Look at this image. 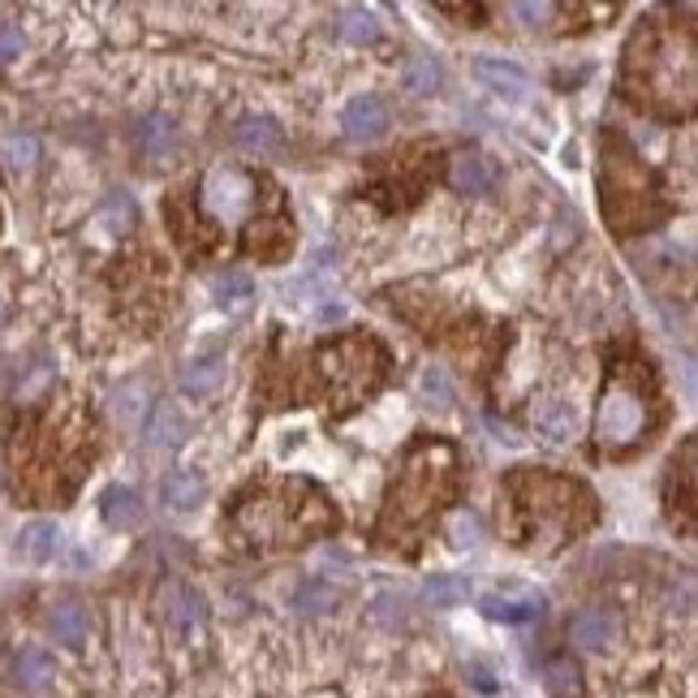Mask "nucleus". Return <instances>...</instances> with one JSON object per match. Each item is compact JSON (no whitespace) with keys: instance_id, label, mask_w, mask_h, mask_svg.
<instances>
[{"instance_id":"31","label":"nucleus","mask_w":698,"mask_h":698,"mask_svg":"<svg viewBox=\"0 0 698 698\" xmlns=\"http://www.w3.org/2000/svg\"><path fill=\"white\" fill-rule=\"evenodd\" d=\"M18 52H22V35L13 31V27H4V35H0V57L4 61H18Z\"/></svg>"},{"instance_id":"23","label":"nucleus","mask_w":698,"mask_h":698,"mask_svg":"<svg viewBox=\"0 0 698 698\" xmlns=\"http://www.w3.org/2000/svg\"><path fill=\"white\" fill-rule=\"evenodd\" d=\"M220 380H225V363H220V358H203V363H190L181 371V389L195 393V397H199V393H212Z\"/></svg>"},{"instance_id":"15","label":"nucleus","mask_w":698,"mask_h":698,"mask_svg":"<svg viewBox=\"0 0 698 698\" xmlns=\"http://www.w3.org/2000/svg\"><path fill=\"white\" fill-rule=\"evenodd\" d=\"M237 147H246V151H255V156H272V151H281V130H276V121H267V117H246V121H237Z\"/></svg>"},{"instance_id":"30","label":"nucleus","mask_w":698,"mask_h":698,"mask_svg":"<svg viewBox=\"0 0 698 698\" xmlns=\"http://www.w3.org/2000/svg\"><path fill=\"white\" fill-rule=\"evenodd\" d=\"M449 539H453V548H470V543H479V518H474V513H453V522H449Z\"/></svg>"},{"instance_id":"32","label":"nucleus","mask_w":698,"mask_h":698,"mask_svg":"<svg viewBox=\"0 0 698 698\" xmlns=\"http://www.w3.org/2000/svg\"><path fill=\"white\" fill-rule=\"evenodd\" d=\"M513 13H518V18H548V13H552V9H548V4H531V0H522V4H513Z\"/></svg>"},{"instance_id":"13","label":"nucleus","mask_w":698,"mask_h":698,"mask_svg":"<svg viewBox=\"0 0 698 698\" xmlns=\"http://www.w3.org/2000/svg\"><path fill=\"white\" fill-rule=\"evenodd\" d=\"M18 552L27 561H52L61 552V527L57 522H31L18 534Z\"/></svg>"},{"instance_id":"10","label":"nucleus","mask_w":698,"mask_h":698,"mask_svg":"<svg viewBox=\"0 0 698 698\" xmlns=\"http://www.w3.org/2000/svg\"><path fill=\"white\" fill-rule=\"evenodd\" d=\"M203 497H207V488H203L199 474H190V470H173V474H165V483H160V500H165V509H173V513L199 509Z\"/></svg>"},{"instance_id":"4","label":"nucleus","mask_w":698,"mask_h":698,"mask_svg":"<svg viewBox=\"0 0 698 698\" xmlns=\"http://www.w3.org/2000/svg\"><path fill=\"white\" fill-rule=\"evenodd\" d=\"M250 186H259V181H250L246 173H237V168H216L207 181H203V207L207 212H216L220 220H237L255 195H246Z\"/></svg>"},{"instance_id":"14","label":"nucleus","mask_w":698,"mask_h":698,"mask_svg":"<svg viewBox=\"0 0 698 698\" xmlns=\"http://www.w3.org/2000/svg\"><path fill=\"white\" fill-rule=\"evenodd\" d=\"M168 621H173V626H177L181 633L203 630V621H207V608H203L199 591H190V587H173V591H168Z\"/></svg>"},{"instance_id":"25","label":"nucleus","mask_w":698,"mask_h":698,"mask_svg":"<svg viewBox=\"0 0 698 698\" xmlns=\"http://www.w3.org/2000/svg\"><path fill=\"white\" fill-rule=\"evenodd\" d=\"M375 13L371 9H358V4H350V9H341V35L350 39V43H366V39H375Z\"/></svg>"},{"instance_id":"20","label":"nucleus","mask_w":698,"mask_h":698,"mask_svg":"<svg viewBox=\"0 0 698 698\" xmlns=\"http://www.w3.org/2000/svg\"><path fill=\"white\" fill-rule=\"evenodd\" d=\"M147 440H151V444H165V449H177V444L186 440V423L177 419V410H173L168 401H160V405L151 410V427H147Z\"/></svg>"},{"instance_id":"21","label":"nucleus","mask_w":698,"mask_h":698,"mask_svg":"<svg viewBox=\"0 0 698 698\" xmlns=\"http://www.w3.org/2000/svg\"><path fill=\"white\" fill-rule=\"evenodd\" d=\"M212 294H216V302L220 306H246V302L255 298V285H250V276L246 272H220L216 281H212Z\"/></svg>"},{"instance_id":"1","label":"nucleus","mask_w":698,"mask_h":698,"mask_svg":"<svg viewBox=\"0 0 698 698\" xmlns=\"http://www.w3.org/2000/svg\"><path fill=\"white\" fill-rule=\"evenodd\" d=\"M449 444L440 440H423L410 449V458L401 462V474L389 488V504H384V522H380V534H401L410 527H423L440 509V500L453 492V462L435 465V458H444Z\"/></svg>"},{"instance_id":"11","label":"nucleus","mask_w":698,"mask_h":698,"mask_svg":"<svg viewBox=\"0 0 698 698\" xmlns=\"http://www.w3.org/2000/svg\"><path fill=\"white\" fill-rule=\"evenodd\" d=\"M474 73H479V82H488L492 91H500V96H509V100H522L527 96V73L518 66H504V61H497V57H479L474 61Z\"/></svg>"},{"instance_id":"3","label":"nucleus","mask_w":698,"mask_h":698,"mask_svg":"<svg viewBox=\"0 0 698 698\" xmlns=\"http://www.w3.org/2000/svg\"><path fill=\"white\" fill-rule=\"evenodd\" d=\"M647 427V410H642V397L626 389V384H608L603 389V401H599V419H596V435L603 449H626L633 444Z\"/></svg>"},{"instance_id":"18","label":"nucleus","mask_w":698,"mask_h":698,"mask_svg":"<svg viewBox=\"0 0 698 698\" xmlns=\"http://www.w3.org/2000/svg\"><path fill=\"white\" fill-rule=\"evenodd\" d=\"M48 630L61 647H82L87 642V612L78 603H57L48 617Z\"/></svg>"},{"instance_id":"22","label":"nucleus","mask_w":698,"mask_h":698,"mask_svg":"<svg viewBox=\"0 0 698 698\" xmlns=\"http://www.w3.org/2000/svg\"><path fill=\"white\" fill-rule=\"evenodd\" d=\"M401 87L410 96H432L435 87H440V66H435L432 57H414L410 66L401 69Z\"/></svg>"},{"instance_id":"26","label":"nucleus","mask_w":698,"mask_h":698,"mask_svg":"<svg viewBox=\"0 0 698 698\" xmlns=\"http://www.w3.org/2000/svg\"><path fill=\"white\" fill-rule=\"evenodd\" d=\"M336 603V591L328 582H302L298 596H294V608L306 612V617H315V612H328Z\"/></svg>"},{"instance_id":"17","label":"nucleus","mask_w":698,"mask_h":698,"mask_svg":"<svg viewBox=\"0 0 698 698\" xmlns=\"http://www.w3.org/2000/svg\"><path fill=\"white\" fill-rule=\"evenodd\" d=\"M534 427L548 435L552 444H569V435L578 427V419H573V410H569L566 401H543L539 410H534Z\"/></svg>"},{"instance_id":"9","label":"nucleus","mask_w":698,"mask_h":698,"mask_svg":"<svg viewBox=\"0 0 698 698\" xmlns=\"http://www.w3.org/2000/svg\"><path fill=\"white\" fill-rule=\"evenodd\" d=\"M449 181H453L458 195H488V190L497 186V168H492V160L465 151V156H458L453 168H449Z\"/></svg>"},{"instance_id":"6","label":"nucleus","mask_w":698,"mask_h":698,"mask_svg":"<svg viewBox=\"0 0 698 698\" xmlns=\"http://www.w3.org/2000/svg\"><path fill=\"white\" fill-rule=\"evenodd\" d=\"M341 126H345V138H354V142H375L380 134L389 130V108H384L380 96H358L345 108Z\"/></svg>"},{"instance_id":"5","label":"nucleus","mask_w":698,"mask_h":698,"mask_svg":"<svg viewBox=\"0 0 698 698\" xmlns=\"http://www.w3.org/2000/svg\"><path fill=\"white\" fill-rule=\"evenodd\" d=\"M656 82L665 91H681V96H695L698 91V52L695 48H665L660 61H656Z\"/></svg>"},{"instance_id":"12","label":"nucleus","mask_w":698,"mask_h":698,"mask_svg":"<svg viewBox=\"0 0 698 698\" xmlns=\"http://www.w3.org/2000/svg\"><path fill=\"white\" fill-rule=\"evenodd\" d=\"M100 513H104V522H108L112 531L138 527V522H142V504H138V492H130V488H108V492L100 497Z\"/></svg>"},{"instance_id":"29","label":"nucleus","mask_w":698,"mask_h":698,"mask_svg":"<svg viewBox=\"0 0 698 698\" xmlns=\"http://www.w3.org/2000/svg\"><path fill=\"white\" fill-rule=\"evenodd\" d=\"M423 397L432 401V405H453V384H449V375L440 366L423 371Z\"/></svg>"},{"instance_id":"16","label":"nucleus","mask_w":698,"mask_h":698,"mask_svg":"<svg viewBox=\"0 0 698 698\" xmlns=\"http://www.w3.org/2000/svg\"><path fill=\"white\" fill-rule=\"evenodd\" d=\"M13 677H18V686H22L27 695H43V690L52 686V677H57V665H52L43 651H22L18 665H13Z\"/></svg>"},{"instance_id":"33","label":"nucleus","mask_w":698,"mask_h":698,"mask_svg":"<svg viewBox=\"0 0 698 698\" xmlns=\"http://www.w3.org/2000/svg\"><path fill=\"white\" fill-rule=\"evenodd\" d=\"M695 380H698V366H695Z\"/></svg>"},{"instance_id":"7","label":"nucleus","mask_w":698,"mask_h":698,"mask_svg":"<svg viewBox=\"0 0 698 698\" xmlns=\"http://www.w3.org/2000/svg\"><path fill=\"white\" fill-rule=\"evenodd\" d=\"M569 638L578 651H608L617 642V617L603 608H587L569 621Z\"/></svg>"},{"instance_id":"19","label":"nucleus","mask_w":698,"mask_h":698,"mask_svg":"<svg viewBox=\"0 0 698 698\" xmlns=\"http://www.w3.org/2000/svg\"><path fill=\"white\" fill-rule=\"evenodd\" d=\"M543 686L552 698H582V672L569 656H557L543 665Z\"/></svg>"},{"instance_id":"8","label":"nucleus","mask_w":698,"mask_h":698,"mask_svg":"<svg viewBox=\"0 0 698 698\" xmlns=\"http://www.w3.org/2000/svg\"><path fill=\"white\" fill-rule=\"evenodd\" d=\"M479 608H483L488 621L522 626V621H534V617L543 612V596H534V591H522V596H483Z\"/></svg>"},{"instance_id":"24","label":"nucleus","mask_w":698,"mask_h":698,"mask_svg":"<svg viewBox=\"0 0 698 698\" xmlns=\"http://www.w3.org/2000/svg\"><path fill=\"white\" fill-rule=\"evenodd\" d=\"M423 599H427L432 608H458L465 599V587L458 578H449V573H435V578L423 582Z\"/></svg>"},{"instance_id":"28","label":"nucleus","mask_w":698,"mask_h":698,"mask_svg":"<svg viewBox=\"0 0 698 698\" xmlns=\"http://www.w3.org/2000/svg\"><path fill=\"white\" fill-rule=\"evenodd\" d=\"M142 393H147V389H142L138 380H134L130 389H121V393L112 397V410H117V419H126V423H138V419H142Z\"/></svg>"},{"instance_id":"27","label":"nucleus","mask_w":698,"mask_h":698,"mask_svg":"<svg viewBox=\"0 0 698 698\" xmlns=\"http://www.w3.org/2000/svg\"><path fill=\"white\" fill-rule=\"evenodd\" d=\"M35 156H39V142H35L31 134H9L4 138V160L13 173H27L35 165Z\"/></svg>"},{"instance_id":"2","label":"nucleus","mask_w":698,"mask_h":698,"mask_svg":"<svg viewBox=\"0 0 698 698\" xmlns=\"http://www.w3.org/2000/svg\"><path fill=\"white\" fill-rule=\"evenodd\" d=\"M384 371H389V354L371 336H345L319 350V375L336 414H350L366 393H375L384 384Z\"/></svg>"}]
</instances>
